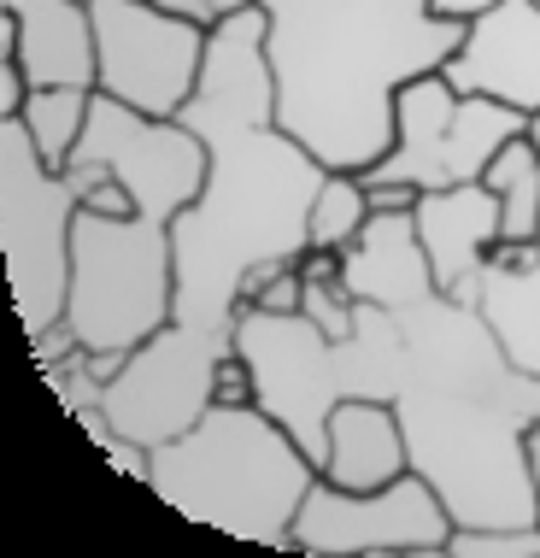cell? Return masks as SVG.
<instances>
[{"mask_svg":"<svg viewBox=\"0 0 540 558\" xmlns=\"http://www.w3.org/2000/svg\"><path fill=\"white\" fill-rule=\"evenodd\" d=\"M318 476H323L318 459L259 400L253 405L212 400V412L194 429L154 447L147 488L194 523L294 553V518L306 506V494L318 488Z\"/></svg>","mask_w":540,"mask_h":558,"instance_id":"cell-4","label":"cell"},{"mask_svg":"<svg viewBox=\"0 0 540 558\" xmlns=\"http://www.w3.org/2000/svg\"><path fill=\"white\" fill-rule=\"evenodd\" d=\"M370 213L377 206H370L365 171H329L318 201H311V253H341L347 241H358Z\"/></svg>","mask_w":540,"mask_h":558,"instance_id":"cell-20","label":"cell"},{"mask_svg":"<svg viewBox=\"0 0 540 558\" xmlns=\"http://www.w3.org/2000/svg\"><path fill=\"white\" fill-rule=\"evenodd\" d=\"M29 347H36V365H41V371H53V365H65V359L83 353L77 329H71L65 318H59L53 329H41V336H29Z\"/></svg>","mask_w":540,"mask_h":558,"instance_id":"cell-22","label":"cell"},{"mask_svg":"<svg viewBox=\"0 0 540 558\" xmlns=\"http://www.w3.org/2000/svg\"><path fill=\"white\" fill-rule=\"evenodd\" d=\"M405 324V383L394 395L412 471L434 482L458 530L540 523L529 471V424L540 417V376L505 353L476 300L429 294Z\"/></svg>","mask_w":540,"mask_h":558,"instance_id":"cell-2","label":"cell"},{"mask_svg":"<svg viewBox=\"0 0 540 558\" xmlns=\"http://www.w3.org/2000/svg\"><path fill=\"white\" fill-rule=\"evenodd\" d=\"M154 7H164V12H176V19H194V24H206V29H218V0H154Z\"/></svg>","mask_w":540,"mask_h":558,"instance_id":"cell-24","label":"cell"},{"mask_svg":"<svg viewBox=\"0 0 540 558\" xmlns=\"http://www.w3.org/2000/svg\"><path fill=\"white\" fill-rule=\"evenodd\" d=\"M458 558H540V523H512V530H453Z\"/></svg>","mask_w":540,"mask_h":558,"instance_id":"cell-21","label":"cell"},{"mask_svg":"<svg viewBox=\"0 0 540 558\" xmlns=\"http://www.w3.org/2000/svg\"><path fill=\"white\" fill-rule=\"evenodd\" d=\"M488 7H500V0H429V12H434V19H453V24L482 19Z\"/></svg>","mask_w":540,"mask_h":558,"instance_id":"cell-25","label":"cell"},{"mask_svg":"<svg viewBox=\"0 0 540 558\" xmlns=\"http://www.w3.org/2000/svg\"><path fill=\"white\" fill-rule=\"evenodd\" d=\"M335 259H341V289L353 300H370V306L412 312L417 300L441 294L412 206H377L358 241H347Z\"/></svg>","mask_w":540,"mask_h":558,"instance_id":"cell-13","label":"cell"},{"mask_svg":"<svg viewBox=\"0 0 540 558\" xmlns=\"http://www.w3.org/2000/svg\"><path fill=\"white\" fill-rule=\"evenodd\" d=\"M95 12V48L100 77L95 88L147 118H176L188 95L200 88L212 29L176 19L154 0H88Z\"/></svg>","mask_w":540,"mask_h":558,"instance_id":"cell-9","label":"cell"},{"mask_svg":"<svg viewBox=\"0 0 540 558\" xmlns=\"http://www.w3.org/2000/svg\"><path fill=\"white\" fill-rule=\"evenodd\" d=\"M95 95L100 88H77V83H59V88H29L24 100V130L29 142H36V154L53 165V171H65L71 154H77L83 130H88V112H95Z\"/></svg>","mask_w":540,"mask_h":558,"instance_id":"cell-19","label":"cell"},{"mask_svg":"<svg viewBox=\"0 0 540 558\" xmlns=\"http://www.w3.org/2000/svg\"><path fill=\"white\" fill-rule=\"evenodd\" d=\"M265 7L277 124L329 171H370L394 147V100L424 71H446L464 24L434 19L429 0H218Z\"/></svg>","mask_w":540,"mask_h":558,"instance_id":"cell-3","label":"cell"},{"mask_svg":"<svg viewBox=\"0 0 540 558\" xmlns=\"http://www.w3.org/2000/svg\"><path fill=\"white\" fill-rule=\"evenodd\" d=\"M230 336L194 329L183 318H171L159 336H147L124 359V371L107 383L100 412L118 435L142 447H164L183 429H194L218 400V359L230 353Z\"/></svg>","mask_w":540,"mask_h":558,"instance_id":"cell-11","label":"cell"},{"mask_svg":"<svg viewBox=\"0 0 540 558\" xmlns=\"http://www.w3.org/2000/svg\"><path fill=\"white\" fill-rule=\"evenodd\" d=\"M405 471H412V452H405L394 400H341L329 412L323 482H335V488H388Z\"/></svg>","mask_w":540,"mask_h":558,"instance_id":"cell-16","label":"cell"},{"mask_svg":"<svg viewBox=\"0 0 540 558\" xmlns=\"http://www.w3.org/2000/svg\"><path fill=\"white\" fill-rule=\"evenodd\" d=\"M176 318V247L171 223L154 213H95L71 223V294L65 324L88 353L130 359L147 336Z\"/></svg>","mask_w":540,"mask_h":558,"instance_id":"cell-6","label":"cell"},{"mask_svg":"<svg viewBox=\"0 0 540 558\" xmlns=\"http://www.w3.org/2000/svg\"><path fill=\"white\" fill-rule=\"evenodd\" d=\"M529 142L540 147V112H529Z\"/></svg>","mask_w":540,"mask_h":558,"instance_id":"cell-27","label":"cell"},{"mask_svg":"<svg viewBox=\"0 0 540 558\" xmlns=\"http://www.w3.org/2000/svg\"><path fill=\"white\" fill-rule=\"evenodd\" d=\"M529 471H535V488H540V417L529 424Z\"/></svg>","mask_w":540,"mask_h":558,"instance_id":"cell-26","label":"cell"},{"mask_svg":"<svg viewBox=\"0 0 540 558\" xmlns=\"http://www.w3.org/2000/svg\"><path fill=\"white\" fill-rule=\"evenodd\" d=\"M0 48L19 53L29 88H95L100 77L88 0H0Z\"/></svg>","mask_w":540,"mask_h":558,"instance_id":"cell-14","label":"cell"},{"mask_svg":"<svg viewBox=\"0 0 540 558\" xmlns=\"http://www.w3.org/2000/svg\"><path fill=\"white\" fill-rule=\"evenodd\" d=\"M482 183L500 194V241H540V147L529 130L493 154Z\"/></svg>","mask_w":540,"mask_h":558,"instance_id":"cell-18","label":"cell"},{"mask_svg":"<svg viewBox=\"0 0 540 558\" xmlns=\"http://www.w3.org/2000/svg\"><path fill=\"white\" fill-rule=\"evenodd\" d=\"M235 353L253 365V400L318 459L329 452V412L341 400H394L405 383L400 312L358 300L353 336H329L306 312H265L242 300Z\"/></svg>","mask_w":540,"mask_h":558,"instance_id":"cell-5","label":"cell"},{"mask_svg":"<svg viewBox=\"0 0 540 558\" xmlns=\"http://www.w3.org/2000/svg\"><path fill=\"white\" fill-rule=\"evenodd\" d=\"M417 235L429 247L434 282L441 294L476 300L482 294V265L500 247V194L488 183H458V189H429L417 194Z\"/></svg>","mask_w":540,"mask_h":558,"instance_id":"cell-15","label":"cell"},{"mask_svg":"<svg viewBox=\"0 0 540 558\" xmlns=\"http://www.w3.org/2000/svg\"><path fill=\"white\" fill-rule=\"evenodd\" d=\"M83 194L36 154L24 118H0V247L19 300L24 336H41L65 318L71 294V223Z\"/></svg>","mask_w":540,"mask_h":558,"instance_id":"cell-7","label":"cell"},{"mask_svg":"<svg viewBox=\"0 0 540 558\" xmlns=\"http://www.w3.org/2000/svg\"><path fill=\"white\" fill-rule=\"evenodd\" d=\"M476 306L500 329L505 353L540 376V241H500L488 253Z\"/></svg>","mask_w":540,"mask_h":558,"instance_id":"cell-17","label":"cell"},{"mask_svg":"<svg viewBox=\"0 0 540 558\" xmlns=\"http://www.w3.org/2000/svg\"><path fill=\"white\" fill-rule=\"evenodd\" d=\"M218 400L223 405H253V365L235 353V347L218 359Z\"/></svg>","mask_w":540,"mask_h":558,"instance_id":"cell-23","label":"cell"},{"mask_svg":"<svg viewBox=\"0 0 540 558\" xmlns=\"http://www.w3.org/2000/svg\"><path fill=\"white\" fill-rule=\"evenodd\" d=\"M529 130V112L493 95H464L446 71H424L394 100V147L370 165V183H412V189H458L482 183L512 135Z\"/></svg>","mask_w":540,"mask_h":558,"instance_id":"cell-8","label":"cell"},{"mask_svg":"<svg viewBox=\"0 0 540 558\" xmlns=\"http://www.w3.org/2000/svg\"><path fill=\"white\" fill-rule=\"evenodd\" d=\"M446 77L464 95H493L517 112H540V0H500L464 24Z\"/></svg>","mask_w":540,"mask_h":558,"instance_id":"cell-12","label":"cell"},{"mask_svg":"<svg viewBox=\"0 0 540 558\" xmlns=\"http://www.w3.org/2000/svg\"><path fill=\"white\" fill-rule=\"evenodd\" d=\"M265 7L218 19L200 88L176 112L206 142V183L171 218L176 318L235 341L247 282L265 265L311 253V201L329 165L277 124V77L265 53Z\"/></svg>","mask_w":540,"mask_h":558,"instance_id":"cell-1","label":"cell"},{"mask_svg":"<svg viewBox=\"0 0 540 558\" xmlns=\"http://www.w3.org/2000/svg\"><path fill=\"white\" fill-rule=\"evenodd\" d=\"M453 511L429 476L405 471L388 488H335L318 476L294 518V553H370V558H441L453 547Z\"/></svg>","mask_w":540,"mask_h":558,"instance_id":"cell-10","label":"cell"}]
</instances>
